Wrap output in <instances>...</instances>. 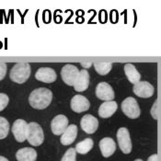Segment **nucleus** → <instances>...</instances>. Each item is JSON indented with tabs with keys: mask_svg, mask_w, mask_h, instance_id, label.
Here are the masks:
<instances>
[{
	"mask_svg": "<svg viewBox=\"0 0 161 161\" xmlns=\"http://www.w3.org/2000/svg\"><path fill=\"white\" fill-rule=\"evenodd\" d=\"M135 161H143L142 159H136V160H135Z\"/></svg>",
	"mask_w": 161,
	"mask_h": 161,
	"instance_id": "obj_29",
	"label": "nucleus"
},
{
	"mask_svg": "<svg viewBox=\"0 0 161 161\" xmlns=\"http://www.w3.org/2000/svg\"><path fill=\"white\" fill-rule=\"evenodd\" d=\"M122 110L124 114L131 119H136L141 113L136 99L132 97L126 98L122 102Z\"/></svg>",
	"mask_w": 161,
	"mask_h": 161,
	"instance_id": "obj_4",
	"label": "nucleus"
},
{
	"mask_svg": "<svg viewBox=\"0 0 161 161\" xmlns=\"http://www.w3.org/2000/svg\"><path fill=\"white\" fill-rule=\"evenodd\" d=\"M52 91L45 87H40L31 93L29 97V102L32 108L37 110H42L49 106L50 103L52 102Z\"/></svg>",
	"mask_w": 161,
	"mask_h": 161,
	"instance_id": "obj_1",
	"label": "nucleus"
},
{
	"mask_svg": "<svg viewBox=\"0 0 161 161\" xmlns=\"http://www.w3.org/2000/svg\"><path fill=\"white\" fill-rule=\"evenodd\" d=\"M99 148L104 158H109L116 150V144L114 140L110 137H105L99 142Z\"/></svg>",
	"mask_w": 161,
	"mask_h": 161,
	"instance_id": "obj_14",
	"label": "nucleus"
},
{
	"mask_svg": "<svg viewBox=\"0 0 161 161\" xmlns=\"http://www.w3.org/2000/svg\"><path fill=\"white\" fill-rule=\"evenodd\" d=\"M77 136V126L75 124H70L61 136V143L64 146L71 145Z\"/></svg>",
	"mask_w": 161,
	"mask_h": 161,
	"instance_id": "obj_15",
	"label": "nucleus"
},
{
	"mask_svg": "<svg viewBox=\"0 0 161 161\" xmlns=\"http://www.w3.org/2000/svg\"><path fill=\"white\" fill-rule=\"evenodd\" d=\"M78 75L79 71L77 67L72 64H65L61 70V76L63 80L68 86H74Z\"/></svg>",
	"mask_w": 161,
	"mask_h": 161,
	"instance_id": "obj_6",
	"label": "nucleus"
},
{
	"mask_svg": "<svg viewBox=\"0 0 161 161\" xmlns=\"http://www.w3.org/2000/svg\"><path fill=\"white\" fill-rule=\"evenodd\" d=\"M118 108V105L115 101H106L103 102L99 109V115L101 118H109L113 115Z\"/></svg>",
	"mask_w": 161,
	"mask_h": 161,
	"instance_id": "obj_17",
	"label": "nucleus"
},
{
	"mask_svg": "<svg viewBox=\"0 0 161 161\" xmlns=\"http://www.w3.org/2000/svg\"><path fill=\"white\" fill-rule=\"evenodd\" d=\"M9 99L8 97V95L4 94V93H0V112L3 111L8 104Z\"/></svg>",
	"mask_w": 161,
	"mask_h": 161,
	"instance_id": "obj_24",
	"label": "nucleus"
},
{
	"mask_svg": "<svg viewBox=\"0 0 161 161\" xmlns=\"http://www.w3.org/2000/svg\"><path fill=\"white\" fill-rule=\"evenodd\" d=\"M94 67H95V70L97 71V73H99L101 75H107L112 70V63H95L94 64Z\"/></svg>",
	"mask_w": 161,
	"mask_h": 161,
	"instance_id": "obj_21",
	"label": "nucleus"
},
{
	"mask_svg": "<svg viewBox=\"0 0 161 161\" xmlns=\"http://www.w3.org/2000/svg\"><path fill=\"white\" fill-rule=\"evenodd\" d=\"M94 142L91 138H86L75 146V151L79 154H87L93 147Z\"/></svg>",
	"mask_w": 161,
	"mask_h": 161,
	"instance_id": "obj_20",
	"label": "nucleus"
},
{
	"mask_svg": "<svg viewBox=\"0 0 161 161\" xmlns=\"http://www.w3.org/2000/svg\"><path fill=\"white\" fill-rule=\"evenodd\" d=\"M44 139L42 128L37 123H31L28 125V132H27V140L28 142L33 146L38 147L42 144Z\"/></svg>",
	"mask_w": 161,
	"mask_h": 161,
	"instance_id": "obj_3",
	"label": "nucleus"
},
{
	"mask_svg": "<svg viewBox=\"0 0 161 161\" xmlns=\"http://www.w3.org/2000/svg\"><path fill=\"white\" fill-rule=\"evenodd\" d=\"M89 85V75L87 70H82L79 72V75L74 84L75 90L77 92L85 91Z\"/></svg>",
	"mask_w": 161,
	"mask_h": 161,
	"instance_id": "obj_16",
	"label": "nucleus"
},
{
	"mask_svg": "<svg viewBox=\"0 0 161 161\" xmlns=\"http://www.w3.org/2000/svg\"><path fill=\"white\" fill-rule=\"evenodd\" d=\"M28 125L29 124H27L24 120H21V119H19L14 122L12 126V133L15 139L18 142L22 143L27 139Z\"/></svg>",
	"mask_w": 161,
	"mask_h": 161,
	"instance_id": "obj_7",
	"label": "nucleus"
},
{
	"mask_svg": "<svg viewBox=\"0 0 161 161\" xmlns=\"http://www.w3.org/2000/svg\"><path fill=\"white\" fill-rule=\"evenodd\" d=\"M124 72L125 75L128 78V80L133 83V84H137L138 82H140L141 79V75L138 72L136 68V66L132 64H126L124 65Z\"/></svg>",
	"mask_w": 161,
	"mask_h": 161,
	"instance_id": "obj_19",
	"label": "nucleus"
},
{
	"mask_svg": "<svg viewBox=\"0 0 161 161\" xmlns=\"http://www.w3.org/2000/svg\"><path fill=\"white\" fill-rule=\"evenodd\" d=\"M80 125L82 130L87 134H94L99 127V121L93 115L87 114L82 117Z\"/></svg>",
	"mask_w": 161,
	"mask_h": 161,
	"instance_id": "obj_9",
	"label": "nucleus"
},
{
	"mask_svg": "<svg viewBox=\"0 0 161 161\" xmlns=\"http://www.w3.org/2000/svg\"><path fill=\"white\" fill-rule=\"evenodd\" d=\"M117 140H118V144L121 150L124 152V154H129L132 151V142H131V138H130V134L129 131L122 127L118 130L117 132Z\"/></svg>",
	"mask_w": 161,
	"mask_h": 161,
	"instance_id": "obj_5",
	"label": "nucleus"
},
{
	"mask_svg": "<svg viewBox=\"0 0 161 161\" xmlns=\"http://www.w3.org/2000/svg\"><path fill=\"white\" fill-rule=\"evenodd\" d=\"M88 99L82 95H75L71 99V109L75 112H86L89 109Z\"/></svg>",
	"mask_w": 161,
	"mask_h": 161,
	"instance_id": "obj_13",
	"label": "nucleus"
},
{
	"mask_svg": "<svg viewBox=\"0 0 161 161\" xmlns=\"http://www.w3.org/2000/svg\"><path fill=\"white\" fill-rule=\"evenodd\" d=\"M67 127H68V119L63 114L55 116L51 123L52 132L55 136L63 135Z\"/></svg>",
	"mask_w": 161,
	"mask_h": 161,
	"instance_id": "obj_8",
	"label": "nucleus"
},
{
	"mask_svg": "<svg viewBox=\"0 0 161 161\" xmlns=\"http://www.w3.org/2000/svg\"><path fill=\"white\" fill-rule=\"evenodd\" d=\"M16 158L18 161H36L37 153L31 147H24L17 152Z\"/></svg>",
	"mask_w": 161,
	"mask_h": 161,
	"instance_id": "obj_18",
	"label": "nucleus"
},
{
	"mask_svg": "<svg viewBox=\"0 0 161 161\" xmlns=\"http://www.w3.org/2000/svg\"><path fill=\"white\" fill-rule=\"evenodd\" d=\"M76 151L74 148H69L64 155L61 161H75Z\"/></svg>",
	"mask_w": 161,
	"mask_h": 161,
	"instance_id": "obj_23",
	"label": "nucleus"
},
{
	"mask_svg": "<svg viewBox=\"0 0 161 161\" xmlns=\"http://www.w3.org/2000/svg\"><path fill=\"white\" fill-rule=\"evenodd\" d=\"M0 161H8L6 158H4V157H2V156H0Z\"/></svg>",
	"mask_w": 161,
	"mask_h": 161,
	"instance_id": "obj_28",
	"label": "nucleus"
},
{
	"mask_svg": "<svg viewBox=\"0 0 161 161\" xmlns=\"http://www.w3.org/2000/svg\"><path fill=\"white\" fill-rule=\"evenodd\" d=\"M81 65L84 66L85 68H87V67H90L91 66V63H81Z\"/></svg>",
	"mask_w": 161,
	"mask_h": 161,
	"instance_id": "obj_27",
	"label": "nucleus"
},
{
	"mask_svg": "<svg viewBox=\"0 0 161 161\" xmlns=\"http://www.w3.org/2000/svg\"><path fill=\"white\" fill-rule=\"evenodd\" d=\"M7 73V64L4 63H0V80H2Z\"/></svg>",
	"mask_w": 161,
	"mask_h": 161,
	"instance_id": "obj_25",
	"label": "nucleus"
},
{
	"mask_svg": "<svg viewBox=\"0 0 161 161\" xmlns=\"http://www.w3.org/2000/svg\"><path fill=\"white\" fill-rule=\"evenodd\" d=\"M134 93L140 98H150L154 94V87L147 81H140L134 86Z\"/></svg>",
	"mask_w": 161,
	"mask_h": 161,
	"instance_id": "obj_10",
	"label": "nucleus"
},
{
	"mask_svg": "<svg viewBox=\"0 0 161 161\" xmlns=\"http://www.w3.org/2000/svg\"><path fill=\"white\" fill-rule=\"evenodd\" d=\"M35 77L39 81L44 83H53L56 80V73L53 68L50 67H41L35 74Z\"/></svg>",
	"mask_w": 161,
	"mask_h": 161,
	"instance_id": "obj_12",
	"label": "nucleus"
},
{
	"mask_svg": "<svg viewBox=\"0 0 161 161\" xmlns=\"http://www.w3.org/2000/svg\"><path fill=\"white\" fill-rule=\"evenodd\" d=\"M96 95L99 99L111 101L114 99V91L112 87L106 82H100L96 87Z\"/></svg>",
	"mask_w": 161,
	"mask_h": 161,
	"instance_id": "obj_11",
	"label": "nucleus"
},
{
	"mask_svg": "<svg viewBox=\"0 0 161 161\" xmlns=\"http://www.w3.org/2000/svg\"><path fill=\"white\" fill-rule=\"evenodd\" d=\"M9 132V124L4 117H0V139H4L8 136Z\"/></svg>",
	"mask_w": 161,
	"mask_h": 161,
	"instance_id": "obj_22",
	"label": "nucleus"
},
{
	"mask_svg": "<svg viewBox=\"0 0 161 161\" xmlns=\"http://www.w3.org/2000/svg\"><path fill=\"white\" fill-rule=\"evenodd\" d=\"M147 161H158V155H157V154H154V155L150 156L148 158V159H147Z\"/></svg>",
	"mask_w": 161,
	"mask_h": 161,
	"instance_id": "obj_26",
	"label": "nucleus"
},
{
	"mask_svg": "<svg viewBox=\"0 0 161 161\" xmlns=\"http://www.w3.org/2000/svg\"><path fill=\"white\" fill-rule=\"evenodd\" d=\"M9 75L12 81L22 84L28 80L31 75V65L28 63L16 64L12 67Z\"/></svg>",
	"mask_w": 161,
	"mask_h": 161,
	"instance_id": "obj_2",
	"label": "nucleus"
}]
</instances>
